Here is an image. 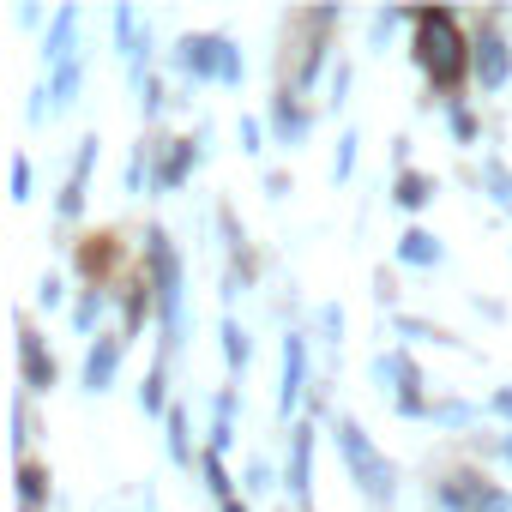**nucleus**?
Instances as JSON below:
<instances>
[{"label":"nucleus","instance_id":"20","mask_svg":"<svg viewBox=\"0 0 512 512\" xmlns=\"http://www.w3.org/2000/svg\"><path fill=\"white\" fill-rule=\"evenodd\" d=\"M344 326H350V320H344V302H320L314 320H308V338H314L332 362H344Z\"/></svg>","mask_w":512,"mask_h":512},{"label":"nucleus","instance_id":"27","mask_svg":"<svg viewBox=\"0 0 512 512\" xmlns=\"http://www.w3.org/2000/svg\"><path fill=\"white\" fill-rule=\"evenodd\" d=\"M440 115H446V127H452V139L470 151L476 139H482V121H476V109H470V97L458 91V97H440Z\"/></svg>","mask_w":512,"mask_h":512},{"label":"nucleus","instance_id":"40","mask_svg":"<svg viewBox=\"0 0 512 512\" xmlns=\"http://www.w3.org/2000/svg\"><path fill=\"white\" fill-rule=\"evenodd\" d=\"M37 308H43V314H61V308H67V278H61V272H43V284H37ZM67 314H73V308H67Z\"/></svg>","mask_w":512,"mask_h":512},{"label":"nucleus","instance_id":"48","mask_svg":"<svg viewBox=\"0 0 512 512\" xmlns=\"http://www.w3.org/2000/svg\"><path fill=\"white\" fill-rule=\"evenodd\" d=\"M19 512H31V506H19Z\"/></svg>","mask_w":512,"mask_h":512},{"label":"nucleus","instance_id":"31","mask_svg":"<svg viewBox=\"0 0 512 512\" xmlns=\"http://www.w3.org/2000/svg\"><path fill=\"white\" fill-rule=\"evenodd\" d=\"M121 193H127V199H145V193H151V139L133 145V157H127V169H121Z\"/></svg>","mask_w":512,"mask_h":512},{"label":"nucleus","instance_id":"13","mask_svg":"<svg viewBox=\"0 0 512 512\" xmlns=\"http://www.w3.org/2000/svg\"><path fill=\"white\" fill-rule=\"evenodd\" d=\"M79 25H85V13L73 7V0H61V7L49 13V31H43V67L79 61Z\"/></svg>","mask_w":512,"mask_h":512},{"label":"nucleus","instance_id":"1","mask_svg":"<svg viewBox=\"0 0 512 512\" xmlns=\"http://www.w3.org/2000/svg\"><path fill=\"white\" fill-rule=\"evenodd\" d=\"M145 284L157 296V356L175 362L187 344V260L163 223H145Z\"/></svg>","mask_w":512,"mask_h":512},{"label":"nucleus","instance_id":"22","mask_svg":"<svg viewBox=\"0 0 512 512\" xmlns=\"http://www.w3.org/2000/svg\"><path fill=\"white\" fill-rule=\"evenodd\" d=\"M217 350H223L229 380H235V374H247V362H253V338H247V326H241L235 314H223V320H217Z\"/></svg>","mask_w":512,"mask_h":512},{"label":"nucleus","instance_id":"4","mask_svg":"<svg viewBox=\"0 0 512 512\" xmlns=\"http://www.w3.org/2000/svg\"><path fill=\"white\" fill-rule=\"evenodd\" d=\"M368 380H374L380 398H392V410H398L404 422H428V410H434V398H428V374L416 368V356H410L404 344L374 350V356H368Z\"/></svg>","mask_w":512,"mask_h":512},{"label":"nucleus","instance_id":"8","mask_svg":"<svg viewBox=\"0 0 512 512\" xmlns=\"http://www.w3.org/2000/svg\"><path fill=\"white\" fill-rule=\"evenodd\" d=\"M169 67L181 79H193V85H217L223 79V31H187V37H175Z\"/></svg>","mask_w":512,"mask_h":512},{"label":"nucleus","instance_id":"45","mask_svg":"<svg viewBox=\"0 0 512 512\" xmlns=\"http://www.w3.org/2000/svg\"><path fill=\"white\" fill-rule=\"evenodd\" d=\"M470 308H476L482 320H506V302H494V296H470Z\"/></svg>","mask_w":512,"mask_h":512},{"label":"nucleus","instance_id":"21","mask_svg":"<svg viewBox=\"0 0 512 512\" xmlns=\"http://www.w3.org/2000/svg\"><path fill=\"white\" fill-rule=\"evenodd\" d=\"M133 404H139V416H157V422L175 410V404H169V362H163V356H157V362L145 368V380L133 386Z\"/></svg>","mask_w":512,"mask_h":512},{"label":"nucleus","instance_id":"9","mask_svg":"<svg viewBox=\"0 0 512 512\" xmlns=\"http://www.w3.org/2000/svg\"><path fill=\"white\" fill-rule=\"evenodd\" d=\"M314 422H296L290 428V452H284V488H290V506L296 512H314Z\"/></svg>","mask_w":512,"mask_h":512},{"label":"nucleus","instance_id":"24","mask_svg":"<svg viewBox=\"0 0 512 512\" xmlns=\"http://www.w3.org/2000/svg\"><path fill=\"white\" fill-rule=\"evenodd\" d=\"M434 193H440V187H434V175H422V169H398V175H392V205H398V211H428Z\"/></svg>","mask_w":512,"mask_h":512},{"label":"nucleus","instance_id":"16","mask_svg":"<svg viewBox=\"0 0 512 512\" xmlns=\"http://www.w3.org/2000/svg\"><path fill=\"white\" fill-rule=\"evenodd\" d=\"M109 302H115V296H109L103 284H91V290H79V296H73V314H67V320H73V332H79L85 344H97V338H103Z\"/></svg>","mask_w":512,"mask_h":512},{"label":"nucleus","instance_id":"38","mask_svg":"<svg viewBox=\"0 0 512 512\" xmlns=\"http://www.w3.org/2000/svg\"><path fill=\"white\" fill-rule=\"evenodd\" d=\"M241 79H247V55H241V43L235 37H223V91H241Z\"/></svg>","mask_w":512,"mask_h":512},{"label":"nucleus","instance_id":"42","mask_svg":"<svg viewBox=\"0 0 512 512\" xmlns=\"http://www.w3.org/2000/svg\"><path fill=\"white\" fill-rule=\"evenodd\" d=\"M482 410H488V416H494V422H500V428H512V386H494V392H488V404H482Z\"/></svg>","mask_w":512,"mask_h":512},{"label":"nucleus","instance_id":"37","mask_svg":"<svg viewBox=\"0 0 512 512\" xmlns=\"http://www.w3.org/2000/svg\"><path fill=\"white\" fill-rule=\"evenodd\" d=\"M241 488H247L253 500H266L272 488H284V470H272L266 458H247V470H241Z\"/></svg>","mask_w":512,"mask_h":512},{"label":"nucleus","instance_id":"46","mask_svg":"<svg viewBox=\"0 0 512 512\" xmlns=\"http://www.w3.org/2000/svg\"><path fill=\"white\" fill-rule=\"evenodd\" d=\"M494 440H500V464H506V470H512V428H500V434H494Z\"/></svg>","mask_w":512,"mask_h":512},{"label":"nucleus","instance_id":"7","mask_svg":"<svg viewBox=\"0 0 512 512\" xmlns=\"http://www.w3.org/2000/svg\"><path fill=\"white\" fill-rule=\"evenodd\" d=\"M97 151H103V139H97V133H85V139L73 145L67 181H61V193H55V223H61V229H73V223L85 217V199H91V175H97Z\"/></svg>","mask_w":512,"mask_h":512},{"label":"nucleus","instance_id":"43","mask_svg":"<svg viewBox=\"0 0 512 512\" xmlns=\"http://www.w3.org/2000/svg\"><path fill=\"white\" fill-rule=\"evenodd\" d=\"M43 25V7H37V0H19V31H37ZM49 31V25H43Z\"/></svg>","mask_w":512,"mask_h":512},{"label":"nucleus","instance_id":"25","mask_svg":"<svg viewBox=\"0 0 512 512\" xmlns=\"http://www.w3.org/2000/svg\"><path fill=\"white\" fill-rule=\"evenodd\" d=\"M151 320H157V296H151V284L139 278V284L127 290V308H121V338L133 344V338H139V332H145Z\"/></svg>","mask_w":512,"mask_h":512},{"label":"nucleus","instance_id":"18","mask_svg":"<svg viewBox=\"0 0 512 512\" xmlns=\"http://www.w3.org/2000/svg\"><path fill=\"white\" fill-rule=\"evenodd\" d=\"M145 31H151V19H139V7H133V0H115V13H109V37H115V55H121V67L139 55Z\"/></svg>","mask_w":512,"mask_h":512},{"label":"nucleus","instance_id":"10","mask_svg":"<svg viewBox=\"0 0 512 512\" xmlns=\"http://www.w3.org/2000/svg\"><path fill=\"white\" fill-rule=\"evenodd\" d=\"M121 362H127V338H121V332H103L97 344H85V362H79V386H85L91 398L115 392V380H121Z\"/></svg>","mask_w":512,"mask_h":512},{"label":"nucleus","instance_id":"41","mask_svg":"<svg viewBox=\"0 0 512 512\" xmlns=\"http://www.w3.org/2000/svg\"><path fill=\"white\" fill-rule=\"evenodd\" d=\"M235 145H241L247 157H260V151H266V121H253V115H241V121H235Z\"/></svg>","mask_w":512,"mask_h":512},{"label":"nucleus","instance_id":"11","mask_svg":"<svg viewBox=\"0 0 512 512\" xmlns=\"http://www.w3.org/2000/svg\"><path fill=\"white\" fill-rule=\"evenodd\" d=\"M266 127H272V145L302 151V145H308V133H314V109H308L290 85H278V97H272V109H266Z\"/></svg>","mask_w":512,"mask_h":512},{"label":"nucleus","instance_id":"3","mask_svg":"<svg viewBox=\"0 0 512 512\" xmlns=\"http://www.w3.org/2000/svg\"><path fill=\"white\" fill-rule=\"evenodd\" d=\"M332 440H338V458H344V470H350L356 494H362L374 512H386V506L398 500V464L368 440V428H362L350 410H338V416H332Z\"/></svg>","mask_w":512,"mask_h":512},{"label":"nucleus","instance_id":"19","mask_svg":"<svg viewBox=\"0 0 512 512\" xmlns=\"http://www.w3.org/2000/svg\"><path fill=\"white\" fill-rule=\"evenodd\" d=\"M43 91H49V115L61 121V115L79 103V91H85V55H79V61H67V67H49Z\"/></svg>","mask_w":512,"mask_h":512},{"label":"nucleus","instance_id":"29","mask_svg":"<svg viewBox=\"0 0 512 512\" xmlns=\"http://www.w3.org/2000/svg\"><path fill=\"white\" fill-rule=\"evenodd\" d=\"M49 500H55V476L43 464H19V506L49 512Z\"/></svg>","mask_w":512,"mask_h":512},{"label":"nucleus","instance_id":"15","mask_svg":"<svg viewBox=\"0 0 512 512\" xmlns=\"http://www.w3.org/2000/svg\"><path fill=\"white\" fill-rule=\"evenodd\" d=\"M235 416H241V386H217L211 392V440H205V452H217V458L235 452Z\"/></svg>","mask_w":512,"mask_h":512},{"label":"nucleus","instance_id":"23","mask_svg":"<svg viewBox=\"0 0 512 512\" xmlns=\"http://www.w3.org/2000/svg\"><path fill=\"white\" fill-rule=\"evenodd\" d=\"M163 452H169V464H175V470H193V464H199V452H193V422H187V410H181V404L163 416Z\"/></svg>","mask_w":512,"mask_h":512},{"label":"nucleus","instance_id":"35","mask_svg":"<svg viewBox=\"0 0 512 512\" xmlns=\"http://www.w3.org/2000/svg\"><path fill=\"white\" fill-rule=\"evenodd\" d=\"M133 103H139V121H145V127H151V121H163V109H169L163 79H157V73H145V79L133 85Z\"/></svg>","mask_w":512,"mask_h":512},{"label":"nucleus","instance_id":"44","mask_svg":"<svg viewBox=\"0 0 512 512\" xmlns=\"http://www.w3.org/2000/svg\"><path fill=\"white\" fill-rule=\"evenodd\" d=\"M374 302H380V308H398V284H392V278H386V272H380V278H374Z\"/></svg>","mask_w":512,"mask_h":512},{"label":"nucleus","instance_id":"5","mask_svg":"<svg viewBox=\"0 0 512 512\" xmlns=\"http://www.w3.org/2000/svg\"><path fill=\"white\" fill-rule=\"evenodd\" d=\"M308 398H314V338H308V326H284V338H278V422L296 428Z\"/></svg>","mask_w":512,"mask_h":512},{"label":"nucleus","instance_id":"14","mask_svg":"<svg viewBox=\"0 0 512 512\" xmlns=\"http://www.w3.org/2000/svg\"><path fill=\"white\" fill-rule=\"evenodd\" d=\"M398 266H410V272H440V266H446V241H440L434 229L410 223V229L398 235Z\"/></svg>","mask_w":512,"mask_h":512},{"label":"nucleus","instance_id":"17","mask_svg":"<svg viewBox=\"0 0 512 512\" xmlns=\"http://www.w3.org/2000/svg\"><path fill=\"white\" fill-rule=\"evenodd\" d=\"M452 482H458V494H464V512H512V494H506L500 482H488L482 470H458Z\"/></svg>","mask_w":512,"mask_h":512},{"label":"nucleus","instance_id":"36","mask_svg":"<svg viewBox=\"0 0 512 512\" xmlns=\"http://www.w3.org/2000/svg\"><path fill=\"white\" fill-rule=\"evenodd\" d=\"M356 157H362V133H356V127H344V133H338V145H332V187H344V181L356 175Z\"/></svg>","mask_w":512,"mask_h":512},{"label":"nucleus","instance_id":"30","mask_svg":"<svg viewBox=\"0 0 512 512\" xmlns=\"http://www.w3.org/2000/svg\"><path fill=\"white\" fill-rule=\"evenodd\" d=\"M476 187H482V193H488V199H494V205H500L506 217H512V169H506V163H500L494 151L482 157V175H476Z\"/></svg>","mask_w":512,"mask_h":512},{"label":"nucleus","instance_id":"28","mask_svg":"<svg viewBox=\"0 0 512 512\" xmlns=\"http://www.w3.org/2000/svg\"><path fill=\"white\" fill-rule=\"evenodd\" d=\"M392 332L404 338V350H410V344H440V350H458V344H452V332H440V326H434V320H422V314H392Z\"/></svg>","mask_w":512,"mask_h":512},{"label":"nucleus","instance_id":"39","mask_svg":"<svg viewBox=\"0 0 512 512\" xmlns=\"http://www.w3.org/2000/svg\"><path fill=\"white\" fill-rule=\"evenodd\" d=\"M37 199V169H31V151L13 157V205H31Z\"/></svg>","mask_w":512,"mask_h":512},{"label":"nucleus","instance_id":"2","mask_svg":"<svg viewBox=\"0 0 512 512\" xmlns=\"http://www.w3.org/2000/svg\"><path fill=\"white\" fill-rule=\"evenodd\" d=\"M410 31H416L410 55H416V67L428 79V97L434 103L440 97H458L464 79H470V37L458 31V13H416Z\"/></svg>","mask_w":512,"mask_h":512},{"label":"nucleus","instance_id":"26","mask_svg":"<svg viewBox=\"0 0 512 512\" xmlns=\"http://www.w3.org/2000/svg\"><path fill=\"white\" fill-rule=\"evenodd\" d=\"M476 422H482V410L464 398H434V410H428V428H440V434H470Z\"/></svg>","mask_w":512,"mask_h":512},{"label":"nucleus","instance_id":"32","mask_svg":"<svg viewBox=\"0 0 512 512\" xmlns=\"http://www.w3.org/2000/svg\"><path fill=\"white\" fill-rule=\"evenodd\" d=\"M31 446H37V422H31V392L19 386V398H13V452H19V464H31Z\"/></svg>","mask_w":512,"mask_h":512},{"label":"nucleus","instance_id":"47","mask_svg":"<svg viewBox=\"0 0 512 512\" xmlns=\"http://www.w3.org/2000/svg\"><path fill=\"white\" fill-rule=\"evenodd\" d=\"M217 512H253V506H247V500H223Z\"/></svg>","mask_w":512,"mask_h":512},{"label":"nucleus","instance_id":"6","mask_svg":"<svg viewBox=\"0 0 512 512\" xmlns=\"http://www.w3.org/2000/svg\"><path fill=\"white\" fill-rule=\"evenodd\" d=\"M506 13H488V25H476L470 37V85L482 97H500L512 85V43H506Z\"/></svg>","mask_w":512,"mask_h":512},{"label":"nucleus","instance_id":"33","mask_svg":"<svg viewBox=\"0 0 512 512\" xmlns=\"http://www.w3.org/2000/svg\"><path fill=\"white\" fill-rule=\"evenodd\" d=\"M199 476H205V494L223 506V500H241L235 494V476H229V464L217 458V452H199Z\"/></svg>","mask_w":512,"mask_h":512},{"label":"nucleus","instance_id":"12","mask_svg":"<svg viewBox=\"0 0 512 512\" xmlns=\"http://www.w3.org/2000/svg\"><path fill=\"white\" fill-rule=\"evenodd\" d=\"M19 380H25L31 398H43V392L61 386V368H55V356L43 350V338H37L31 320H19Z\"/></svg>","mask_w":512,"mask_h":512},{"label":"nucleus","instance_id":"34","mask_svg":"<svg viewBox=\"0 0 512 512\" xmlns=\"http://www.w3.org/2000/svg\"><path fill=\"white\" fill-rule=\"evenodd\" d=\"M350 91H356V61L338 55V67H332V79H326V115H344V109H350Z\"/></svg>","mask_w":512,"mask_h":512}]
</instances>
